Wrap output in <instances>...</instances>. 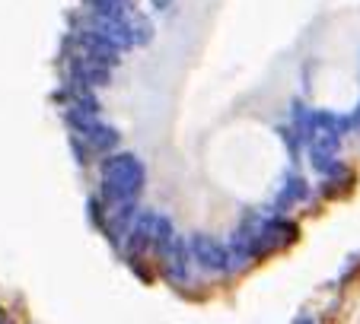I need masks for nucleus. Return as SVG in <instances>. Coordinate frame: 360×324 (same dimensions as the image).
<instances>
[{
	"mask_svg": "<svg viewBox=\"0 0 360 324\" xmlns=\"http://www.w3.org/2000/svg\"><path fill=\"white\" fill-rule=\"evenodd\" d=\"M143 182H147V169L134 153H115L102 162V201L109 207L137 201Z\"/></svg>",
	"mask_w": 360,
	"mask_h": 324,
	"instance_id": "obj_1",
	"label": "nucleus"
},
{
	"mask_svg": "<svg viewBox=\"0 0 360 324\" xmlns=\"http://www.w3.org/2000/svg\"><path fill=\"white\" fill-rule=\"evenodd\" d=\"M74 54H80V58L99 64V67H105V70H115L118 61H122V51L102 32H96V29H89V26L74 35Z\"/></svg>",
	"mask_w": 360,
	"mask_h": 324,
	"instance_id": "obj_2",
	"label": "nucleus"
},
{
	"mask_svg": "<svg viewBox=\"0 0 360 324\" xmlns=\"http://www.w3.org/2000/svg\"><path fill=\"white\" fill-rule=\"evenodd\" d=\"M188 248H191V261L201 270H207V274H226V270L233 267L230 248L220 245L217 238H211V236H195L188 242Z\"/></svg>",
	"mask_w": 360,
	"mask_h": 324,
	"instance_id": "obj_3",
	"label": "nucleus"
},
{
	"mask_svg": "<svg viewBox=\"0 0 360 324\" xmlns=\"http://www.w3.org/2000/svg\"><path fill=\"white\" fill-rule=\"evenodd\" d=\"M157 216L153 210H141V213L134 216V223L128 226V232H124V251L128 255H143V251L153 248V232H157Z\"/></svg>",
	"mask_w": 360,
	"mask_h": 324,
	"instance_id": "obj_4",
	"label": "nucleus"
},
{
	"mask_svg": "<svg viewBox=\"0 0 360 324\" xmlns=\"http://www.w3.org/2000/svg\"><path fill=\"white\" fill-rule=\"evenodd\" d=\"M77 134V143L83 147V153H112V149L118 147V130L112 128V124H105L99 118V121H93V124H86V128H80V130H74Z\"/></svg>",
	"mask_w": 360,
	"mask_h": 324,
	"instance_id": "obj_5",
	"label": "nucleus"
},
{
	"mask_svg": "<svg viewBox=\"0 0 360 324\" xmlns=\"http://www.w3.org/2000/svg\"><path fill=\"white\" fill-rule=\"evenodd\" d=\"M68 121L74 130L86 128V124L99 121V99L93 89H70V105H68Z\"/></svg>",
	"mask_w": 360,
	"mask_h": 324,
	"instance_id": "obj_6",
	"label": "nucleus"
},
{
	"mask_svg": "<svg viewBox=\"0 0 360 324\" xmlns=\"http://www.w3.org/2000/svg\"><path fill=\"white\" fill-rule=\"evenodd\" d=\"M160 261H163V274L172 280V283H185V280H188L191 248H188V242H185L182 236H176V242L160 255Z\"/></svg>",
	"mask_w": 360,
	"mask_h": 324,
	"instance_id": "obj_7",
	"label": "nucleus"
},
{
	"mask_svg": "<svg viewBox=\"0 0 360 324\" xmlns=\"http://www.w3.org/2000/svg\"><path fill=\"white\" fill-rule=\"evenodd\" d=\"M306 197H309V184H306L300 175H287L284 184H281V191H278V201H274V216H284L293 203L306 201Z\"/></svg>",
	"mask_w": 360,
	"mask_h": 324,
	"instance_id": "obj_8",
	"label": "nucleus"
},
{
	"mask_svg": "<svg viewBox=\"0 0 360 324\" xmlns=\"http://www.w3.org/2000/svg\"><path fill=\"white\" fill-rule=\"evenodd\" d=\"M150 4H153L157 10H166V7H169V0H150Z\"/></svg>",
	"mask_w": 360,
	"mask_h": 324,
	"instance_id": "obj_9",
	"label": "nucleus"
},
{
	"mask_svg": "<svg viewBox=\"0 0 360 324\" xmlns=\"http://www.w3.org/2000/svg\"><path fill=\"white\" fill-rule=\"evenodd\" d=\"M297 324H316V321H313V318H300Z\"/></svg>",
	"mask_w": 360,
	"mask_h": 324,
	"instance_id": "obj_10",
	"label": "nucleus"
},
{
	"mask_svg": "<svg viewBox=\"0 0 360 324\" xmlns=\"http://www.w3.org/2000/svg\"><path fill=\"white\" fill-rule=\"evenodd\" d=\"M0 324H13V321H10V318H0Z\"/></svg>",
	"mask_w": 360,
	"mask_h": 324,
	"instance_id": "obj_11",
	"label": "nucleus"
},
{
	"mask_svg": "<svg viewBox=\"0 0 360 324\" xmlns=\"http://www.w3.org/2000/svg\"><path fill=\"white\" fill-rule=\"evenodd\" d=\"M124 4H131V0H124Z\"/></svg>",
	"mask_w": 360,
	"mask_h": 324,
	"instance_id": "obj_12",
	"label": "nucleus"
}]
</instances>
